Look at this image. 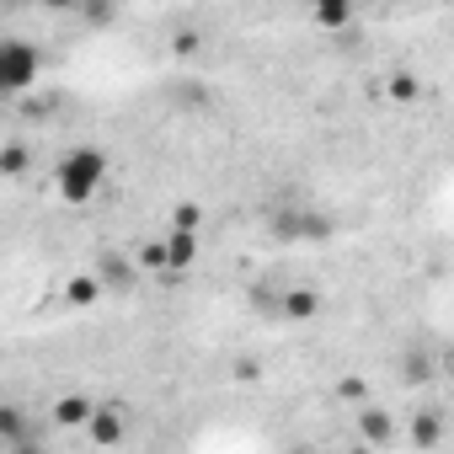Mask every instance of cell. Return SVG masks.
Segmentation results:
<instances>
[{
	"label": "cell",
	"instance_id": "cell-6",
	"mask_svg": "<svg viewBox=\"0 0 454 454\" xmlns=\"http://www.w3.org/2000/svg\"><path fill=\"white\" fill-rule=\"evenodd\" d=\"M395 433H401V427H395V417H390L385 406H364V411H358V438H364V443H395Z\"/></svg>",
	"mask_w": 454,
	"mask_h": 454
},
{
	"label": "cell",
	"instance_id": "cell-2",
	"mask_svg": "<svg viewBox=\"0 0 454 454\" xmlns=\"http://www.w3.org/2000/svg\"><path fill=\"white\" fill-rule=\"evenodd\" d=\"M38 75H43L38 43H22V38L0 43V91H6V97H22L27 86H38Z\"/></svg>",
	"mask_w": 454,
	"mask_h": 454
},
{
	"label": "cell",
	"instance_id": "cell-18",
	"mask_svg": "<svg viewBox=\"0 0 454 454\" xmlns=\"http://www.w3.org/2000/svg\"><path fill=\"white\" fill-rule=\"evenodd\" d=\"M198 43H203V38H198V33H192V27H187V33H176V38H171V49H176V54H182V59H192V54H198Z\"/></svg>",
	"mask_w": 454,
	"mask_h": 454
},
{
	"label": "cell",
	"instance_id": "cell-21",
	"mask_svg": "<svg viewBox=\"0 0 454 454\" xmlns=\"http://www.w3.org/2000/svg\"><path fill=\"white\" fill-rule=\"evenodd\" d=\"M12 454H49L43 438H27V443H12Z\"/></svg>",
	"mask_w": 454,
	"mask_h": 454
},
{
	"label": "cell",
	"instance_id": "cell-9",
	"mask_svg": "<svg viewBox=\"0 0 454 454\" xmlns=\"http://www.w3.org/2000/svg\"><path fill=\"white\" fill-rule=\"evenodd\" d=\"M27 166H33V155H27L22 139H6V145H0V176H27Z\"/></svg>",
	"mask_w": 454,
	"mask_h": 454
},
{
	"label": "cell",
	"instance_id": "cell-13",
	"mask_svg": "<svg viewBox=\"0 0 454 454\" xmlns=\"http://www.w3.org/2000/svg\"><path fill=\"white\" fill-rule=\"evenodd\" d=\"M438 438H443V422H438L433 411H417V417H411V443H417V449H433Z\"/></svg>",
	"mask_w": 454,
	"mask_h": 454
},
{
	"label": "cell",
	"instance_id": "cell-10",
	"mask_svg": "<svg viewBox=\"0 0 454 454\" xmlns=\"http://www.w3.org/2000/svg\"><path fill=\"white\" fill-rule=\"evenodd\" d=\"M0 438H6V443H27V438H38V433L27 427V417H22V406H0Z\"/></svg>",
	"mask_w": 454,
	"mask_h": 454
},
{
	"label": "cell",
	"instance_id": "cell-17",
	"mask_svg": "<svg viewBox=\"0 0 454 454\" xmlns=\"http://www.w3.org/2000/svg\"><path fill=\"white\" fill-rule=\"evenodd\" d=\"M364 395H369V380H364V374L337 380V401H364Z\"/></svg>",
	"mask_w": 454,
	"mask_h": 454
},
{
	"label": "cell",
	"instance_id": "cell-20",
	"mask_svg": "<svg viewBox=\"0 0 454 454\" xmlns=\"http://www.w3.org/2000/svg\"><path fill=\"white\" fill-rule=\"evenodd\" d=\"M257 374H262V364H257V358H241V364H236V380H257Z\"/></svg>",
	"mask_w": 454,
	"mask_h": 454
},
{
	"label": "cell",
	"instance_id": "cell-5",
	"mask_svg": "<svg viewBox=\"0 0 454 454\" xmlns=\"http://www.w3.org/2000/svg\"><path fill=\"white\" fill-rule=\"evenodd\" d=\"M273 231H278L284 241H305V236H310V241H326V236L337 231V224H332L326 214H284V219L273 224Z\"/></svg>",
	"mask_w": 454,
	"mask_h": 454
},
{
	"label": "cell",
	"instance_id": "cell-4",
	"mask_svg": "<svg viewBox=\"0 0 454 454\" xmlns=\"http://www.w3.org/2000/svg\"><path fill=\"white\" fill-rule=\"evenodd\" d=\"M86 438H91L97 449H118V443L129 438V411H123V406H97V417H91Z\"/></svg>",
	"mask_w": 454,
	"mask_h": 454
},
{
	"label": "cell",
	"instance_id": "cell-11",
	"mask_svg": "<svg viewBox=\"0 0 454 454\" xmlns=\"http://www.w3.org/2000/svg\"><path fill=\"white\" fill-rule=\"evenodd\" d=\"M65 300H70V305H97V300H102V278H97V273H75V278L65 284Z\"/></svg>",
	"mask_w": 454,
	"mask_h": 454
},
{
	"label": "cell",
	"instance_id": "cell-24",
	"mask_svg": "<svg viewBox=\"0 0 454 454\" xmlns=\"http://www.w3.org/2000/svg\"><path fill=\"white\" fill-rule=\"evenodd\" d=\"M300 454H305V449H300Z\"/></svg>",
	"mask_w": 454,
	"mask_h": 454
},
{
	"label": "cell",
	"instance_id": "cell-19",
	"mask_svg": "<svg viewBox=\"0 0 454 454\" xmlns=\"http://www.w3.org/2000/svg\"><path fill=\"white\" fill-rule=\"evenodd\" d=\"M81 22H91V27H107V22H113V6H86V12H81Z\"/></svg>",
	"mask_w": 454,
	"mask_h": 454
},
{
	"label": "cell",
	"instance_id": "cell-23",
	"mask_svg": "<svg viewBox=\"0 0 454 454\" xmlns=\"http://www.w3.org/2000/svg\"><path fill=\"white\" fill-rule=\"evenodd\" d=\"M353 454H364V449H353Z\"/></svg>",
	"mask_w": 454,
	"mask_h": 454
},
{
	"label": "cell",
	"instance_id": "cell-15",
	"mask_svg": "<svg viewBox=\"0 0 454 454\" xmlns=\"http://www.w3.org/2000/svg\"><path fill=\"white\" fill-rule=\"evenodd\" d=\"M139 268H145V273H171V257H166V236L139 247Z\"/></svg>",
	"mask_w": 454,
	"mask_h": 454
},
{
	"label": "cell",
	"instance_id": "cell-8",
	"mask_svg": "<svg viewBox=\"0 0 454 454\" xmlns=\"http://www.w3.org/2000/svg\"><path fill=\"white\" fill-rule=\"evenodd\" d=\"M278 310H284V316H289V321H310V316H316V310H321V294H316V289H289V294H284V305H278Z\"/></svg>",
	"mask_w": 454,
	"mask_h": 454
},
{
	"label": "cell",
	"instance_id": "cell-12",
	"mask_svg": "<svg viewBox=\"0 0 454 454\" xmlns=\"http://www.w3.org/2000/svg\"><path fill=\"white\" fill-rule=\"evenodd\" d=\"M310 22H316V27H332V33H348V27H353V6H348V0H342V6H316Z\"/></svg>",
	"mask_w": 454,
	"mask_h": 454
},
{
	"label": "cell",
	"instance_id": "cell-22",
	"mask_svg": "<svg viewBox=\"0 0 454 454\" xmlns=\"http://www.w3.org/2000/svg\"><path fill=\"white\" fill-rule=\"evenodd\" d=\"M102 273H107V278H113V284H129V278H134V273H123V262H107V268H102Z\"/></svg>",
	"mask_w": 454,
	"mask_h": 454
},
{
	"label": "cell",
	"instance_id": "cell-7",
	"mask_svg": "<svg viewBox=\"0 0 454 454\" xmlns=\"http://www.w3.org/2000/svg\"><path fill=\"white\" fill-rule=\"evenodd\" d=\"M166 257H171V273L192 268V262H198V236H187V231H166Z\"/></svg>",
	"mask_w": 454,
	"mask_h": 454
},
{
	"label": "cell",
	"instance_id": "cell-3",
	"mask_svg": "<svg viewBox=\"0 0 454 454\" xmlns=\"http://www.w3.org/2000/svg\"><path fill=\"white\" fill-rule=\"evenodd\" d=\"M91 417H97V401L86 395V390H65V395H54V406H49V422L54 427H91Z\"/></svg>",
	"mask_w": 454,
	"mask_h": 454
},
{
	"label": "cell",
	"instance_id": "cell-14",
	"mask_svg": "<svg viewBox=\"0 0 454 454\" xmlns=\"http://www.w3.org/2000/svg\"><path fill=\"white\" fill-rule=\"evenodd\" d=\"M385 97H390V102H417V97H422V81L406 75V70H395V75L385 81Z\"/></svg>",
	"mask_w": 454,
	"mask_h": 454
},
{
	"label": "cell",
	"instance_id": "cell-16",
	"mask_svg": "<svg viewBox=\"0 0 454 454\" xmlns=\"http://www.w3.org/2000/svg\"><path fill=\"white\" fill-rule=\"evenodd\" d=\"M171 231L198 236V231H203V208H198V203H176V208H171Z\"/></svg>",
	"mask_w": 454,
	"mask_h": 454
},
{
	"label": "cell",
	"instance_id": "cell-1",
	"mask_svg": "<svg viewBox=\"0 0 454 454\" xmlns=\"http://www.w3.org/2000/svg\"><path fill=\"white\" fill-rule=\"evenodd\" d=\"M102 182H107V155H102L97 145H75V150H65L59 166H54V187H59V198L75 203V208H86V203L102 192Z\"/></svg>",
	"mask_w": 454,
	"mask_h": 454
}]
</instances>
